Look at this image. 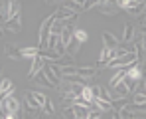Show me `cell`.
Instances as JSON below:
<instances>
[{
	"label": "cell",
	"instance_id": "1",
	"mask_svg": "<svg viewBox=\"0 0 146 119\" xmlns=\"http://www.w3.org/2000/svg\"><path fill=\"white\" fill-rule=\"evenodd\" d=\"M55 18H57V14L51 12L48 18L42 22V26H40V32H38V48H40V52H46L48 50L49 36H51V26L55 22Z\"/></svg>",
	"mask_w": 146,
	"mask_h": 119
},
{
	"label": "cell",
	"instance_id": "2",
	"mask_svg": "<svg viewBox=\"0 0 146 119\" xmlns=\"http://www.w3.org/2000/svg\"><path fill=\"white\" fill-rule=\"evenodd\" d=\"M20 101L14 97V95H10V97H2V113H18L20 111Z\"/></svg>",
	"mask_w": 146,
	"mask_h": 119
},
{
	"label": "cell",
	"instance_id": "3",
	"mask_svg": "<svg viewBox=\"0 0 146 119\" xmlns=\"http://www.w3.org/2000/svg\"><path fill=\"white\" fill-rule=\"evenodd\" d=\"M44 66H46V58L40 54V56H36L34 60H32V64H30V71H28V77L30 79H34L40 71L44 70Z\"/></svg>",
	"mask_w": 146,
	"mask_h": 119
},
{
	"label": "cell",
	"instance_id": "4",
	"mask_svg": "<svg viewBox=\"0 0 146 119\" xmlns=\"http://www.w3.org/2000/svg\"><path fill=\"white\" fill-rule=\"evenodd\" d=\"M4 30L10 32V34H18V32H22V14L10 18L8 22H4Z\"/></svg>",
	"mask_w": 146,
	"mask_h": 119
},
{
	"label": "cell",
	"instance_id": "5",
	"mask_svg": "<svg viewBox=\"0 0 146 119\" xmlns=\"http://www.w3.org/2000/svg\"><path fill=\"white\" fill-rule=\"evenodd\" d=\"M24 109H28V111H38V109H42V105H40V101L36 99L34 91H26V95H24Z\"/></svg>",
	"mask_w": 146,
	"mask_h": 119
},
{
	"label": "cell",
	"instance_id": "6",
	"mask_svg": "<svg viewBox=\"0 0 146 119\" xmlns=\"http://www.w3.org/2000/svg\"><path fill=\"white\" fill-rule=\"evenodd\" d=\"M55 14H57V18L59 20H73V18H77V14L79 12H75V10H71V8H67V6H59L57 10H55Z\"/></svg>",
	"mask_w": 146,
	"mask_h": 119
},
{
	"label": "cell",
	"instance_id": "7",
	"mask_svg": "<svg viewBox=\"0 0 146 119\" xmlns=\"http://www.w3.org/2000/svg\"><path fill=\"white\" fill-rule=\"evenodd\" d=\"M103 44H105V48H109V50H117V48L121 46L119 38L115 34H111V32H103Z\"/></svg>",
	"mask_w": 146,
	"mask_h": 119
},
{
	"label": "cell",
	"instance_id": "8",
	"mask_svg": "<svg viewBox=\"0 0 146 119\" xmlns=\"http://www.w3.org/2000/svg\"><path fill=\"white\" fill-rule=\"evenodd\" d=\"M134 38H136L134 26L132 24H124V28H122V44H130V42H134Z\"/></svg>",
	"mask_w": 146,
	"mask_h": 119
},
{
	"label": "cell",
	"instance_id": "9",
	"mask_svg": "<svg viewBox=\"0 0 146 119\" xmlns=\"http://www.w3.org/2000/svg\"><path fill=\"white\" fill-rule=\"evenodd\" d=\"M99 8H101V14H105V16H115V14H119V4H117V2L99 4Z\"/></svg>",
	"mask_w": 146,
	"mask_h": 119
},
{
	"label": "cell",
	"instance_id": "10",
	"mask_svg": "<svg viewBox=\"0 0 146 119\" xmlns=\"http://www.w3.org/2000/svg\"><path fill=\"white\" fill-rule=\"evenodd\" d=\"M128 91H130V87H128V85H126V81L122 79L121 83H117V85L113 87V97H115V99L126 97V93H128Z\"/></svg>",
	"mask_w": 146,
	"mask_h": 119
},
{
	"label": "cell",
	"instance_id": "11",
	"mask_svg": "<svg viewBox=\"0 0 146 119\" xmlns=\"http://www.w3.org/2000/svg\"><path fill=\"white\" fill-rule=\"evenodd\" d=\"M93 93L97 99H105V101H113V93H109V89L105 85H95L93 87Z\"/></svg>",
	"mask_w": 146,
	"mask_h": 119
},
{
	"label": "cell",
	"instance_id": "12",
	"mask_svg": "<svg viewBox=\"0 0 146 119\" xmlns=\"http://www.w3.org/2000/svg\"><path fill=\"white\" fill-rule=\"evenodd\" d=\"M77 73H79L83 79H91V77L97 75V68H93V66H79V68H77Z\"/></svg>",
	"mask_w": 146,
	"mask_h": 119
},
{
	"label": "cell",
	"instance_id": "13",
	"mask_svg": "<svg viewBox=\"0 0 146 119\" xmlns=\"http://www.w3.org/2000/svg\"><path fill=\"white\" fill-rule=\"evenodd\" d=\"M42 71L46 73V77L51 81V85H53V87H59V85H61V77H57V75L53 73L51 66H44V70H42Z\"/></svg>",
	"mask_w": 146,
	"mask_h": 119
},
{
	"label": "cell",
	"instance_id": "14",
	"mask_svg": "<svg viewBox=\"0 0 146 119\" xmlns=\"http://www.w3.org/2000/svg\"><path fill=\"white\" fill-rule=\"evenodd\" d=\"M20 50H22V56L26 58H30V62L36 58V56H40V48L38 46H20Z\"/></svg>",
	"mask_w": 146,
	"mask_h": 119
},
{
	"label": "cell",
	"instance_id": "15",
	"mask_svg": "<svg viewBox=\"0 0 146 119\" xmlns=\"http://www.w3.org/2000/svg\"><path fill=\"white\" fill-rule=\"evenodd\" d=\"M95 105H97V109H101L103 113H113V101H105V99H97L95 97V101H93Z\"/></svg>",
	"mask_w": 146,
	"mask_h": 119
},
{
	"label": "cell",
	"instance_id": "16",
	"mask_svg": "<svg viewBox=\"0 0 146 119\" xmlns=\"http://www.w3.org/2000/svg\"><path fill=\"white\" fill-rule=\"evenodd\" d=\"M20 10H22V2H20V0H10V12H8V16H10V18L20 16ZM10 18H8V20H10Z\"/></svg>",
	"mask_w": 146,
	"mask_h": 119
},
{
	"label": "cell",
	"instance_id": "17",
	"mask_svg": "<svg viewBox=\"0 0 146 119\" xmlns=\"http://www.w3.org/2000/svg\"><path fill=\"white\" fill-rule=\"evenodd\" d=\"M71 28H73V26H65V30H63L61 36H59V38H61V44H63L65 48H67V44L73 40V30H71Z\"/></svg>",
	"mask_w": 146,
	"mask_h": 119
},
{
	"label": "cell",
	"instance_id": "18",
	"mask_svg": "<svg viewBox=\"0 0 146 119\" xmlns=\"http://www.w3.org/2000/svg\"><path fill=\"white\" fill-rule=\"evenodd\" d=\"M34 81H36L40 87H53V85H51V81H49L48 77H46V73H44V71H40V73L34 77Z\"/></svg>",
	"mask_w": 146,
	"mask_h": 119
},
{
	"label": "cell",
	"instance_id": "19",
	"mask_svg": "<svg viewBox=\"0 0 146 119\" xmlns=\"http://www.w3.org/2000/svg\"><path fill=\"white\" fill-rule=\"evenodd\" d=\"M124 77H126V70H115V75H113V77H111V81H109V83H111V87H115L117 83H121Z\"/></svg>",
	"mask_w": 146,
	"mask_h": 119
},
{
	"label": "cell",
	"instance_id": "20",
	"mask_svg": "<svg viewBox=\"0 0 146 119\" xmlns=\"http://www.w3.org/2000/svg\"><path fill=\"white\" fill-rule=\"evenodd\" d=\"M6 54H8V58H12V60H24V56H22V50L20 48H12V46H8L6 48Z\"/></svg>",
	"mask_w": 146,
	"mask_h": 119
},
{
	"label": "cell",
	"instance_id": "21",
	"mask_svg": "<svg viewBox=\"0 0 146 119\" xmlns=\"http://www.w3.org/2000/svg\"><path fill=\"white\" fill-rule=\"evenodd\" d=\"M73 38H77L81 44H85V42L89 40V34H87L83 28H73Z\"/></svg>",
	"mask_w": 146,
	"mask_h": 119
},
{
	"label": "cell",
	"instance_id": "22",
	"mask_svg": "<svg viewBox=\"0 0 146 119\" xmlns=\"http://www.w3.org/2000/svg\"><path fill=\"white\" fill-rule=\"evenodd\" d=\"M79 50H81V42L77 38H73L71 42L67 44V54L69 56H75V54H79Z\"/></svg>",
	"mask_w": 146,
	"mask_h": 119
},
{
	"label": "cell",
	"instance_id": "23",
	"mask_svg": "<svg viewBox=\"0 0 146 119\" xmlns=\"http://www.w3.org/2000/svg\"><path fill=\"white\" fill-rule=\"evenodd\" d=\"M63 30H65L63 20L55 18V22H53V26H51V34H53V36H61V32H63Z\"/></svg>",
	"mask_w": 146,
	"mask_h": 119
},
{
	"label": "cell",
	"instance_id": "24",
	"mask_svg": "<svg viewBox=\"0 0 146 119\" xmlns=\"http://www.w3.org/2000/svg\"><path fill=\"white\" fill-rule=\"evenodd\" d=\"M81 97H83V101H87V103H93V101H95V93H93V87H87V85H85V89H83Z\"/></svg>",
	"mask_w": 146,
	"mask_h": 119
},
{
	"label": "cell",
	"instance_id": "25",
	"mask_svg": "<svg viewBox=\"0 0 146 119\" xmlns=\"http://www.w3.org/2000/svg\"><path fill=\"white\" fill-rule=\"evenodd\" d=\"M8 12H10V0H2V8H0V14H2V20L8 22Z\"/></svg>",
	"mask_w": 146,
	"mask_h": 119
},
{
	"label": "cell",
	"instance_id": "26",
	"mask_svg": "<svg viewBox=\"0 0 146 119\" xmlns=\"http://www.w3.org/2000/svg\"><path fill=\"white\" fill-rule=\"evenodd\" d=\"M63 71V77H69V75H79L77 73V66H65V68H61Z\"/></svg>",
	"mask_w": 146,
	"mask_h": 119
},
{
	"label": "cell",
	"instance_id": "27",
	"mask_svg": "<svg viewBox=\"0 0 146 119\" xmlns=\"http://www.w3.org/2000/svg\"><path fill=\"white\" fill-rule=\"evenodd\" d=\"M42 109L46 111V115H53V113H55V107H53V101H51L49 97H48V101L44 103V107H42Z\"/></svg>",
	"mask_w": 146,
	"mask_h": 119
},
{
	"label": "cell",
	"instance_id": "28",
	"mask_svg": "<svg viewBox=\"0 0 146 119\" xmlns=\"http://www.w3.org/2000/svg\"><path fill=\"white\" fill-rule=\"evenodd\" d=\"M71 58H73V56L65 54V56H61V58H59V62H57V64H59L61 68H65V66H73V60H71Z\"/></svg>",
	"mask_w": 146,
	"mask_h": 119
},
{
	"label": "cell",
	"instance_id": "29",
	"mask_svg": "<svg viewBox=\"0 0 146 119\" xmlns=\"http://www.w3.org/2000/svg\"><path fill=\"white\" fill-rule=\"evenodd\" d=\"M63 117H65V119H77V113H75L73 105H69V107L63 109Z\"/></svg>",
	"mask_w": 146,
	"mask_h": 119
},
{
	"label": "cell",
	"instance_id": "30",
	"mask_svg": "<svg viewBox=\"0 0 146 119\" xmlns=\"http://www.w3.org/2000/svg\"><path fill=\"white\" fill-rule=\"evenodd\" d=\"M142 10H144V4L134 6V8H128V10H126V14H130V16H140V14H142Z\"/></svg>",
	"mask_w": 146,
	"mask_h": 119
},
{
	"label": "cell",
	"instance_id": "31",
	"mask_svg": "<svg viewBox=\"0 0 146 119\" xmlns=\"http://www.w3.org/2000/svg\"><path fill=\"white\" fill-rule=\"evenodd\" d=\"M34 95H36V99L40 101V105L44 107V103L48 101V95H46V93H42V91H34Z\"/></svg>",
	"mask_w": 146,
	"mask_h": 119
},
{
	"label": "cell",
	"instance_id": "32",
	"mask_svg": "<svg viewBox=\"0 0 146 119\" xmlns=\"http://www.w3.org/2000/svg\"><path fill=\"white\" fill-rule=\"evenodd\" d=\"M101 4V0H85V4H83V10H89V8H93V6H99Z\"/></svg>",
	"mask_w": 146,
	"mask_h": 119
},
{
	"label": "cell",
	"instance_id": "33",
	"mask_svg": "<svg viewBox=\"0 0 146 119\" xmlns=\"http://www.w3.org/2000/svg\"><path fill=\"white\" fill-rule=\"evenodd\" d=\"M101 115H103V111H101V109H91V111H89V115H87V119H101Z\"/></svg>",
	"mask_w": 146,
	"mask_h": 119
},
{
	"label": "cell",
	"instance_id": "34",
	"mask_svg": "<svg viewBox=\"0 0 146 119\" xmlns=\"http://www.w3.org/2000/svg\"><path fill=\"white\" fill-rule=\"evenodd\" d=\"M134 103H146V93H136L134 95Z\"/></svg>",
	"mask_w": 146,
	"mask_h": 119
},
{
	"label": "cell",
	"instance_id": "35",
	"mask_svg": "<svg viewBox=\"0 0 146 119\" xmlns=\"http://www.w3.org/2000/svg\"><path fill=\"white\" fill-rule=\"evenodd\" d=\"M22 119H32V111L24 109V113H22Z\"/></svg>",
	"mask_w": 146,
	"mask_h": 119
},
{
	"label": "cell",
	"instance_id": "36",
	"mask_svg": "<svg viewBox=\"0 0 146 119\" xmlns=\"http://www.w3.org/2000/svg\"><path fill=\"white\" fill-rule=\"evenodd\" d=\"M113 119H121V113H119V111H115V113H113Z\"/></svg>",
	"mask_w": 146,
	"mask_h": 119
},
{
	"label": "cell",
	"instance_id": "37",
	"mask_svg": "<svg viewBox=\"0 0 146 119\" xmlns=\"http://www.w3.org/2000/svg\"><path fill=\"white\" fill-rule=\"evenodd\" d=\"M46 4H51V2H61V0H44Z\"/></svg>",
	"mask_w": 146,
	"mask_h": 119
},
{
	"label": "cell",
	"instance_id": "38",
	"mask_svg": "<svg viewBox=\"0 0 146 119\" xmlns=\"http://www.w3.org/2000/svg\"><path fill=\"white\" fill-rule=\"evenodd\" d=\"M142 26H146V12H144V16H142Z\"/></svg>",
	"mask_w": 146,
	"mask_h": 119
},
{
	"label": "cell",
	"instance_id": "39",
	"mask_svg": "<svg viewBox=\"0 0 146 119\" xmlns=\"http://www.w3.org/2000/svg\"><path fill=\"white\" fill-rule=\"evenodd\" d=\"M107 2H111V0H101V4H107Z\"/></svg>",
	"mask_w": 146,
	"mask_h": 119
}]
</instances>
